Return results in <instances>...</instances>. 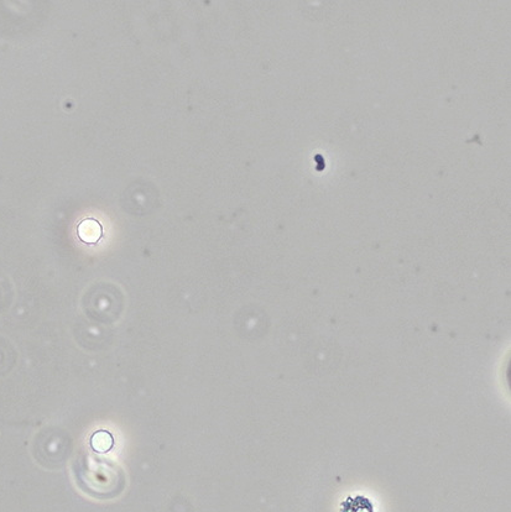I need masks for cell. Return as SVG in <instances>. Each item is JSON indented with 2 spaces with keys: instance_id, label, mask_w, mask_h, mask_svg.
Segmentation results:
<instances>
[{
  "instance_id": "7a4b0ae2",
  "label": "cell",
  "mask_w": 511,
  "mask_h": 512,
  "mask_svg": "<svg viewBox=\"0 0 511 512\" xmlns=\"http://www.w3.org/2000/svg\"><path fill=\"white\" fill-rule=\"evenodd\" d=\"M113 443V436L107 431H98L91 438V446L98 453L108 452Z\"/></svg>"
},
{
  "instance_id": "6da1fadb",
  "label": "cell",
  "mask_w": 511,
  "mask_h": 512,
  "mask_svg": "<svg viewBox=\"0 0 511 512\" xmlns=\"http://www.w3.org/2000/svg\"><path fill=\"white\" fill-rule=\"evenodd\" d=\"M78 238L87 244H96L102 238L103 227L102 224L93 218H87L80 223L77 228Z\"/></svg>"
}]
</instances>
